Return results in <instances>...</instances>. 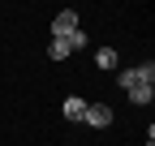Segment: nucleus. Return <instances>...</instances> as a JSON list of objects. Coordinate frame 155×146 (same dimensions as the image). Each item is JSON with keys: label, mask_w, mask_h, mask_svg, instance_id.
<instances>
[{"label": "nucleus", "mask_w": 155, "mask_h": 146, "mask_svg": "<svg viewBox=\"0 0 155 146\" xmlns=\"http://www.w3.org/2000/svg\"><path fill=\"white\" fill-rule=\"evenodd\" d=\"M82 47H86V30H73V34H61V39L48 43V56L65 60V56H73V52H82Z\"/></svg>", "instance_id": "f257e3e1"}, {"label": "nucleus", "mask_w": 155, "mask_h": 146, "mask_svg": "<svg viewBox=\"0 0 155 146\" xmlns=\"http://www.w3.org/2000/svg\"><path fill=\"white\" fill-rule=\"evenodd\" d=\"M112 120H116L112 103H86V116H82V125H91V129H108Z\"/></svg>", "instance_id": "f03ea898"}, {"label": "nucleus", "mask_w": 155, "mask_h": 146, "mask_svg": "<svg viewBox=\"0 0 155 146\" xmlns=\"http://www.w3.org/2000/svg\"><path fill=\"white\" fill-rule=\"evenodd\" d=\"M73 30H82V26H78V13H73V9H61V13L52 17V39H61V34H73Z\"/></svg>", "instance_id": "7ed1b4c3"}, {"label": "nucleus", "mask_w": 155, "mask_h": 146, "mask_svg": "<svg viewBox=\"0 0 155 146\" xmlns=\"http://www.w3.org/2000/svg\"><path fill=\"white\" fill-rule=\"evenodd\" d=\"M125 95H129V103H134V107H147V103L155 99V82H134Z\"/></svg>", "instance_id": "20e7f679"}, {"label": "nucleus", "mask_w": 155, "mask_h": 146, "mask_svg": "<svg viewBox=\"0 0 155 146\" xmlns=\"http://www.w3.org/2000/svg\"><path fill=\"white\" fill-rule=\"evenodd\" d=\"M65 116H69V120H82V116H86V99H82V95H69V99H65Z\"/></svg>", "instance_id": "39448f33"}, {"label": "nucleus", "mask_w": 155, "mask_h": 146, "mask_svg": "<svg viewBox=\"0 0 155 146\" xmlns=\"http://www.w3.org/2000/svg\"><path fill=\"white\" fill-rule=\"evenodd\" d=\"M95 65L99 69H116V47H99L95 52Z\"/></svg>", "instance_id": "423d86ee"}, {"label": "nucleus", "mask_w": 155, "mask_h": 146, "mask_svg": "<svg viewBox=\"0 0 155 146\" xmlns=\"http://www.w3.org/2000/svg\"><path fill=\"white\" fill-rule=\"evenodd\" d=\"M134 82H138V73H134V69H121V73H116V86H121V90H129Z\"/></svg>", "instance_id": "0eeeda50"}]
</instances>
